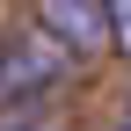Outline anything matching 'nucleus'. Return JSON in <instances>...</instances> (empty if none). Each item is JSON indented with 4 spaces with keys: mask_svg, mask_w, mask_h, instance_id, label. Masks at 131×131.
I'll return each mask as SVG.
<instances>
[{
    "mask_svg": "<svg viewBox=\"0 0 131 131\" xmlns=\"http://www.w3.org/2000/svg\"><path fill=\"white\" fill-rule=\"evenodd\" d=\"M37 29L58 44L66 58L109 51V15H102V0H37Z\"/></svg>",
    "mask_w": 131,
    "mask_h": 131,
    "instance_id": "nucleus-1",
    "label": "nucleus"
},
{
    "mask_svg": "<svg viewBox=\"0 0 131 131\" xmlns=\"http://www.w3.org/2000/svg\"><path fill=\"white\" fill-rule=\"evenodd\" d=\"M109 15V51H131V0H102Z\"/></svg>",
    "mask_w": 131,
    "mask_h": 131,
    "instance_id": "nucleus-2",
    "label": "nucleus"
},
{
    "mask_svg": "<svg viewBox=\"0 0 131 131\" xmlns=\"http://www.w3.org/2000/svg\"><path fill=\"white\" fill-rule=\"evenodd\" d=\"M7 131H37V124H7Z\"/></svg>",
    "mask_w": 131,
    "mask_h": 131,
    "instance_id": "nucleus-3",
    "label": "nucleus"
},
{
    "mask_svg": "<svg viewBox=\"0 0 131 131\" xmlns=\"http://www.w3.org/2000/svg\"><path fill=\"white\" fill-rule=\"evenodd\" d=\"M124 131H131V109H124Z\"/></svg>",
    "mask_w": 131,
    "mask_h": 131,
    "instance_id": "nucleus-4",
    "label": "nucleus"
}]
</instances>
